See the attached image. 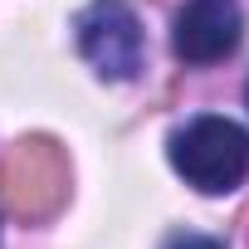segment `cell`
Returning <instances> with one entry per match:
<instances>
[{"label": "cell", "mask_w": 249, "mask_h": 249, "mask_svg": "<svg viewBox=\"0 0 249 249\" xmlns=\"http://www.w3.org/2000/svg\"><path fill=\"white\" fill-rule=\"evenodd\" d=\"M171 166L205 196H230L249 176V132L230 117H191L171 132Z\"/></svg>", "instance_id": "6da1fadb"}, {"label": "cell", "mask_w": 249, "mask_h": 249, "mask_svg": "<svg viewBox=\"0 0 249 249\" xmlns=\"http://www.w3.org/2000/svg\"><path fill=\"white\" fill-rule=\"evenodd\" d=\"M78 54L93 64L98 78L127 83L142 69V20L127 0H93L78 15Z\"/></svg>", "instance_id": "7a4b0ae2"}, {"label": "cell", "mask_w": 249, "mask_h": 249, "mask_svg": "<svg viewBox=\"0 0 249 249\" xmlns=\"http://www.w3.org/2000/svg\"><path fill=\"white\" fill-rule=\"evenodd\" d=\"M244 39V15H239V0H186L181 15H176V35L171 49L181 64H220L225 54H234Z\"/></svg>", "instance_id": "3957f363"}, {"label": "cell", "mask_w": 249, "mask_h": 249, "mask_svg": "<svg viewBox=\"0 0 249 249\" xmlns=\"http://www.w3.org/2000/svg\"><path fill=\"white\" fill-rule=\"evenodd\" d=\"M166 249H225V244L210 234H176V239H166Z\"/></svg>", "instance_id": "277c9868"}]
</instances>
